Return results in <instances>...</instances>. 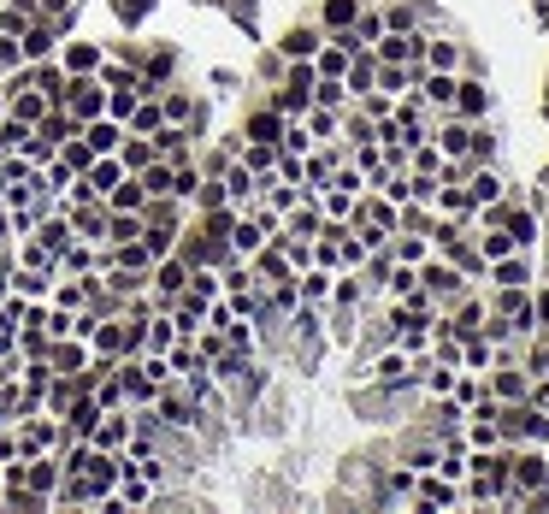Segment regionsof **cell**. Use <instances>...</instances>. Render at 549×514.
<instances>
[{"label": "cell", "instance_id": "cell-42", "mask_svg": "<svg viewBox=\"0 0 549 514\" xmlns=\"http://www.w3.org/2000/svg\"><path fill=\"white\" fill-rule=\"evenodd\" d=\"M384 30H420V12L408 0H396V6H384Z\"/></svg>", "mask_w": 549, "mask_h": 514}, {"label": "cell", "instance_id": "cell-13", "mask_svg": "<svg viewBox=\"0 0 549 514\" xmlns=\"http://www.w3.org/2000/svg\"><path fill=\"white\" fill-rule=\"evenodd\" d=\"M296 290H302V302H307V308H331L337 272H331V266H307V272H296Z\"/></svg>", "mask_w": 549, "mask_h": 514}, {"label": "cell", "instance_id": "cell-40", "mask_svg": "<svg viewBox=\"0 0 549 514\" xmlns=\"http://www.w3.org/2000/svg\"><path fill=\"white\" fill-rule=\"evenodd\" d=\"M30 6H18V0H0V36H24L30 30Z\"/></svg>", "mask_w": 549, "mask_h": 514}, {"label": "cell", "instance_id": "cell-12", "mask_svg": "<svg viewBox=\"0 0 549 514\" xmlns=\"http://www.w3.org/2000/svg\"><path fill=\"white\" fill-rule=\"evenodd\" d=\"M319 42H325V30H319V24H290V30L278 36V60H313V54H319Z\"/></svg>", "mask_w": 549, "mask_h": 514}, {"label": "cell", "instance_id": "cell-32", "mask_svg": "<svg viewBox=\"0 0 549 514\" xmlns=\"http://www.w3.org/2000/svg\"><path fill=\"white\" fill-rule=\"evenodd\" d=\"M154 148H160V160H189V136H183V125H166L154 130Z\"/></svg>", "mask_w": 549, "mask_h": 514}, {"label": "cell", "instance_id": "cell-24", "mask_svg": "<svg viewBox=\"0 0 549 514\" xmlns=\"http://www.w3.org/2000/svg\"><path fill=\"white\" fill-rule=\"evenodd\" d=\"M160 125H166V107H160V95H142V101L130 107V119H124V130H130V136H154Z\"/></svg>", "mask_w": 549, "mask_h": 514}, {"label": "cell", "instance_id": "cell-20", "mask_svg": "<svg viewBox=\"0 0 549 514\" xmlns=\"http://www.w3.org/2000/svg\"><path fill=\"white\" fill-rule=\"evenodd\" d=\"M148 207V190H142V178L136 172H124L119 184L107 190V213H142Z\"/></svg>", "mask_w": 549, "mask_h": 514}, {"label": "cell", "instance_id": "cell-16", "mask_svg": "<svg viewBox=\"0 0 549 514\" xmlns=\"http://www.w3.org/2000/svg\"><path fill=\"white\" fill-rule=\"evenodd\" d=\"M54 60H60L65 71H101L107 42H60V54H54Z\"/></svg>", "mask_w": 549, "mask_h": 514}, {"label": "cell", "instance_id": "cell-41", "mask_svg": "<svg viewBox=\"0 0 549 514\" xmlns=\"http://www.w3.org/2000/svg\"><path fill=\"white\" fill-rule=\"evenodd\" d=\"M473 243H479V255H485V260H502V255H514V237H508V231H479Z\"/></svg>", "mask_w": 549, "mask_h": 514}, {"label": "cell", "instance_id": "cell-38", "mask_svg": "<svg viewBox=\"0 0 549 514\" xmlns=\"http://www.w3.org/2000/svg\"><path fill=\"white\" fill-rule=\"evenodd\" d=\"M95 77H101V83H107V89H130V83H136V65H130V60H119V54H107V60H101V71H95Z\"/></svg>", "mask_w": 549, "mask_h": 514}, {"label": "cell", "instance_id": "cell-14", "mask_svg": "<svg viewBox=\"0 0 549 514\" xmlns=\"http://www.w3.org/2000/svg\"><path fill=\"white\" fill-rule=\"evenodd\" d=\"M225 201H231V207H237V213H243V207H254V201H260V178H254V172H248L243 160H231V166H225Z\"/></svg>", "mask_w": 549, "mask_h": 514}, {"label": "cell", "instance_id": "cell-48", "mask_svg": "<svg viewBox=\"0 0 549 514\" xmlns=\"http://www.w3.org/2000/svg\"><path fill=\"white\" fill-rule=\"evenodd\" d=\"M148 6H154V0H119V18L136 24V18H148Z\"/></svg>", "mask_w": 549, "mask_h": 514}, {"label": "cell", "instance_id": "cell-27", "mask_svg": "<svg viewBox=\"0 0 549 514\" xmlns=\"http://www.w3.org/2000/svg\"><path fill=\"white\" fill-rule=\"evenodd\" d=\"M136 178H142V190H148V201H166V195H172V184H178L172 160H154V166H142ZM172 201H178V195H172Z\"/></svg>", "mask_w": 549, "mask_h": 514}, {"label": "cell", "instance_id": "cell-17", "mask_svg": "<svg viewBox=\"0 0 549 514\" xmlns=\"http://www.w3.org/2000/svg\"><path fill=\"white\" fill-rule=\"evenodd\" d=\"M278 136H284V113H278L272 101L254 107V113L243 119V142H278Z\"/></svg>", "mask_w": 549, "mask_h": 514}, {"label": "cell", "instance_id": "cell-44", "mask_svg": "<svg viewBox=\"0 0 549 514\" xmlns=\"http://www.w3.org/2000/svg\"><path fill=\"white\" fill-rule=\"evenodd\" d=\"M71 12H77V0H36V18H54L71 30Z\"/></svg>", "mask_w": 549, "mask_h": 514}, {"label": "cell", "instance_id": "cell-29", "mask_svg": "<svg viewBox=\"0 0 549 514\" xmlns=\"http://www.w3.org/2000/svg\"><path fill=\"white\" fill-rule=\"evenodd\" d=\"M30 237H42V249H48V255H60V249L71 243V237H77V231H71V219H65L60 207H54V213H48V219H42Z\"/></svg>", "mask_w": 549, "mask_h": 514}, {"label": "cell", "instance_id": "cell-35", "mask_svg": "<svg viewBox=\"0 0 549 514\" xmlns=\"http://www.w3.org/2000/svg\"><path fill=\"white\" fill-rule=\"evenodd\" d=\"M272 107H278L284 119H307V107H313V89H296V83H284V89L272 95Z\"/></svg>", "mask_w": 549, "mask_h": 514}, {"label": "cell", "instance_id": "cell-31", "mask_svg": "<svg viewBox=\"0 0 549 514\" xmlns=\"http://www.w3.org/2000/svg\"><path fill=\"white\" fill-rule=\"evenodd\" d=\"M355 201H361L355 190H343V184H325V190H319V213H325V219H349V213H355Z\"/></svg>", "mask_w": 549, "mask_h": 514}, {"label": "cell", "instance_id": "cell-7", "mask_svg": "<svg viewBox=\"0 0 549 514\" xmlns=\"http://www.w3.org/2000/svg\"><path fill=\"white\" fill-rule=\"evenodd\" d=\"M101 414H107V408H101V402H95L89 390H77V396H71V408H65V414H60L65 438H95V426H101Z\"/></svg>", "mask_w": 549, "mask_h": 514}, {"label": "cell", "instance_id": "cell-23", "mask_svg": "<svg viewBox=\"0 0 549 514\" xmlns=\"http://www.w3.org/2000/svg\"><path fill=\"white\" fill-rule=\"evenodd\" d=\"M54 509H95V485L83 473H65L54 485Z\"/></svg>", "mask_w": 549, "mask_h": 514}, {"label": "cell", "instance_id": "cell-10", "mask_svg": "<svg viewBox=\"0 0 549 514\" xmlns=\"http://www.w3.org/2000/svg\"><path fill=\"white\" fill-rule=\"evenodd\" d=\"M60 479H65V461L54 450H48V455H24V485H30V491H42L48 503H54V485H60Z\"/></svg>", "mask_w": 549, "mask_h": 514}, {"label": "cell", "instance_id": "cell-25", "mask_svg": "<svg viewBox=\"0 0 549 514\" xmlns=\"http://www.w3.org/2000/svg\"><path fill=\"white\" fill-rule=\"evenodd\" d=\"M426 65L431 71H467V54H461V42H449V36H426Z\"/></svg>", "mask_w": 549, "mask_h": 514}, {"label": "cell", "instance_id": "cell-45", "mask_svg": "<svg viewBox=\"0 0 549 514\" xmlns=\"http://www.w3.org/2000/svg\"><path fill=\"white\" fill-rule=\"evenodd\" d=\"M355 36H361L366 48H372V42L384 36V12H361V18H355Z\"/></svg>", "mask_w": 549, "mask_h": 514}, {"label": "cell", "instance_id": "cell-34", "mask_svg": "<svg viewBox=\"0 0 549 514\" xmlns=\"http://www.w3.org/2000/svg\"><path fill=\"white\" fill-rule=\"evenodd\" d=\"M237 160H243L254 178H266V172L278 166V142H243V154H237Z\"/></svg>", "mask_w": 549, "mask_h": 514}, {"label": "cell", "instance_id": "cell-4", "mask_svg": "<svg viewBox=\"0 0 549 514\" xmlns=\"http://www.w3.org/2000/svg\"><path fill=\"white\" fill-rule=\"evenodd\" d=\"M60 36H65V24H54V18H30V30L18 36V48H24V65L54 60V54H60Z\"/></svg>", "mask_w": 549, "mask_h": 514}, {"label": "cell", "instance_id": "cell-11", "mask_svg": "<svg viewBox=\"0 0 549 514\" xmlns=\"http://www.w3.org/2000/svg\"><path fill=\"white\" fill-rule=\"evenodd\" d=\"M485 284H538V266H532V249H514V255L490 260Z\"/></svg>", "mask_w": 549, "mask_h": 514}, {"label": "cell", "instance_id": "cell-28", "mask_svg": "<svg viewBox=\"0 0 549 514\" xmlns=\"http://www.w3.org/2000/svg\"><path fill=\"white\" fill-rule=\"evenodd\" d=\"M414 479H420V467L396 461V467L384 473V503H414Z\"/></svg>", "mask_w": 549, "mask_h": 514}, {"label": "cell", "instance_id": "cell-6", "mask_svg": "<svg viewBox=\"0 0 549 514\" xmlns=\"http://www.w3.org/2000/svg\"><path fill=\"white\" fill-rule=\"evenodd\" d=\"M485 390L496 402H526V390H532V373L520 367V361H496L485 373Z\"/></svg>", "mask_w": 549, "mask_h": 514}, {"label": "cell", "instance_id": "cell-5", "mask_svg": "<svg viewBox=\"0 0 549 514\" xmlns=\"http://www.w3.org/2000/svg\"><path fill=\"white\" fill-rule=\"evenodd\" d=\"M431 213H443V219H461V225H473V219H479V201L467 195V184H461V178H437Z\"/></svg>", "mask_w": 549, "mask_h": 514}, {"label": "cell", "instance_id": "cell-9", "mask_svg": "<svg viewBox=\"0 0 549 514\" xmlns=\"http://www.w3.org/2000/svg\"><path fill=\"white\" fill-rule=\"evenodd\" d=\"M455 119H490V83L485 77H473V71H461V89H455Z\"/></svg>", "mask_w": 549, "mask_h": 514}, {"label": "cell", "instance_id": "cell-19", "mask_svg": "<svg viewBox=\"0 0 549 514\" xmlns=\"http://www.w3.org/2000/svg\"><path fill=\"white\" fill-rule=\"evenodd\" d=\"M467 195L485 207V201H502L508 195V178L496 172V166H467Z\"/></svg>", "mask_w": 549, "mask_h": 514}, {"label": "cell", "instance_id": "cell-50", "mask_svg": "<svg viewBox=\"0 0 549 514\" xmlns=\"http://www.w3.org/2000/svg\"><path fill=\"white\" fill-rule=\"evenodd\" d=\"M6 113H12V95H6V89H0V119H6Z\"/></svg>", "mask_w": 549, "mask_h": 514}, {"label": "cell", "instance_id": "cell-26", "mask_svg": "<svg viewBox=\"0 0 549 514\" xmlns=\"http://www.w3.org/2000/svg\"><path fill=\"white\" fill-rule=\"evenodd\" d=\"M119 160H124V172H142V166H154V160H160V148H154V136H130V130H124Z\"/></svg>", "mask_w": 549, "mask_h": 514}, {"label": "cell", "instance_id": "cell-15", "mask_svg": "<svg viewBox=\"0 0 549 514\" xmlns=\"http://www.w3.org/2000/svg\"><path fill=\"white\" fill-rule=\"evenodd\" d=\"M48 367H54V373H83V367H89V343H83V337H54V343H48Z\"/></svg>", "mask_w": 549, "mask_h": 514}, {"label": "cell", "instance_id": "cell-46", "mask_svg": "<svg viewBox=\"0 0 549 514\" xmlns=\"http://www.w3.org/2000/svg\"><path fill=\"white\" fill-rule=\"evenodd\" d=\"M18 426H12V420H6V426H0V467H6V461H18Z\"/></svg>", "mask_w": 549, "mask_h": 514}, {"label": "cell", "instance_id": "cell-3", "mask_svg": "<svg viewBox=\"0 0 549 514\" xmlns=\"http://www.w3.org/2000/svg\"><path fill=\"white\" fill-rule=\"evenodd\" d=\"M414 509H461V479H443L437 467H420V479H414Z\"/></svg>", "mask_w": 549, "mask_h": 514}, {"label": "cell", "instance_id": "cell-1", "mask_svg": "<svg viewBox=\"0 0 549 514\" xmlns=\"http://www.w3.org/2000/svg\"><path fill=\"white\" fill-rule=\"evenodd\" d=\"M65 107H71L77 125L101 119V113H107V83H101L95 71H65Z\"/></svg>", "mask_w": 549, "mask_h": 514}, {"label": "cell", "instance_id": "cell-22", "mask_svg": "<svg viewBox=\"0 0 549 514\" xmlns=\"http://www.w3.org/2000/svg\"><path fill=\"white\" fill-rule=\"evenodd\" d=\"M77 178H83L95 195H107L124 178V160H119V154H95V160H89V172H77Z\"/></svg>", "mask_w": 549, "mask_h": 514}, {"label": "cell", "instance_id": "cell-37", "mask_svg": "<svg viewBox=\"0 0 549 514\" xmlns=\"http://www.w3.org/2000/svg\"><path fill=\"white\" fill-rule=\"evenodd\" d=\"M307 130H313V142H331V136H343V113H331V107H307Z\"/></svg>", "mask_w": 549, "mask_h": 514}, {"label": "cell", "instance_id": "cell-18", "mask_svg": "<svg viewBox=\"0 0 549 514\" xmlns=\"http://www.w3.org/2000/svg\"><path fill=\"white\" fill-rule=\"evenodd\" d=\"M372 83H378V54H372V48H361V54H349V71H343V89H349V95L361 101V95L372 89Z\"/></svg>", "mask_w": 549, "mask_h": 514}, {"label": "cell", "instance_id": "cell-8", "mask_svg": "<svg viewBox=\"0 0 549 514\" xmlns=\"http://www.w3.org/2000/svg\"><path fill=\"white\" fill-rule=\"evenodd\" d=\"M455 89H461V71H426V77H420V95H426L431 119L455 113Z\"/></svg>", "mask_w": 549, "mask_h": 514}, {"label": "cell", "instance_id": "cell-30", "mask_svg": "<svg viewBox=\"0 0 549 514\" xmlns=\"http://www.w3.org/2000/svg\"><path fill=\"white\" fill-rule=\"evenodd\" d=\"M414 290H420V266L396 260V266H390V278H384V296H390V302H402V296H414Z\"/></svg>", "mask_w": 549, "mask_h": 514}, {"label": "cell", "instance_id": "cell-47", "mask_svg": "<svg viewBox=\"0 0 549 514\" xmlns=\"http://www.w3.org/2000/svg\"><path fill=\"white\" fill-rule=\"evenodd\" d=\"M532 314H538V331H549V284H532Z\"/></svg>", "mask_w": 549, "mask_h": 514}, {"label": "cell", "instance_id": "cell-51", "mask_svg": "<svg viewBox=\"0 0 549 514\" xmlns=\"http://www.w3.org/2000/svg\"><path fill=\"white\" fill-rule=\"evenodd\" d=\"M544 119H549V95H544Z\"/></svg>", "mask_w": 549, "mask_h": 514}, {"label": "cell", "instance_id": "cell-36", "mask_svg": "<svg viewBox=\"0 0 549 514\" xmlns=\"http://www.w3.org/2000/svg\"><path fill=\"white\" fill-rule=\"evenodd\" d=\"M361 18V0H325V12H319V30H349Z\"/></svg>", "mask_w": 549, "mask_h": 514}, {"label": "cell", "instance_id": "cell-39", "mask_svg": "<svg viewBox=\"0 0 549 514\" xmlns=\"http://www.w3.org/2000/svg\"><path fill=\"white\" fill-rule=\"evenodd\" d=\"M455 373H461V367H443V361H431L426 373H420V390H426V396H449V390H455Z\"/></svg>", "mask_w": 549, "mask_h": 514}, {"label": "cell", "instance_id": "cell-43", "mask_svg": "<svg viewBox=\"0 0 549 514\" xmlns=\"http://www.w3.org/2000/svg\"><path fill=\"white\" fill-rule=\"evenodd\" d=\"M12 71H24V48H18V36H0V77H12Z\"/></svg>", "mask_w": 549, "mask_h": 514}, {"label": "cell", "instance_id": "cell-33", "mask_svg": "<svg viewBox=\"0 0 549 514\" xmlns=\"http://www.w3.org/2000/svg\"><path fill=\"white\" fill-rule=\"evenodd\" d=\"M467 160L473 166H496V130L485 119H473V142H467Z\"/></svg>", "mask_w": 549, "mask_h": 514}, {"label": "cell", "instance_id": "cell-2", "mask_svg": "<svg viewBox=\"0 0 549 514\" xmlns=\"http://www.w3.org/2000/svg\"><path fill=\"white\" fill-rule=\"evenodd\" d=\"M420 284L431 290V302H437V308H449V302L467 290V272H461L449 255H437V249H431V255L420 260Z\"/></svg>", "mask_w": 549, "mask_h": 514}, {"label": "cell", "instance_id": "cell-49", "mask_svg": "<svg viewBox=\"0 0 549 514\" xmlns=\"http://www.w3.org/2000/svg\"><path fill=\"white\" fill-rule=\"evenodd\" d=\"M532 18H538V24H549V0H532Z\"/></svg>", "mask_w": 549, "mask_h": 514}, {"label": "cell", "instance_id": "cell-21", "mask_svg": "<svg viewBox=\"0 0 549 514\" xmlns=\"http://www.w3.org/2000/svg\"><path fill=\"white\" fill-rule=\"evenodd\" d=\"M83 142L95 148V154H119V142H124V125L113 119V113H101V119H89L83 125Z\"/></svg>", "mask_w": 549, "mask_h": 514}]
</instances>
